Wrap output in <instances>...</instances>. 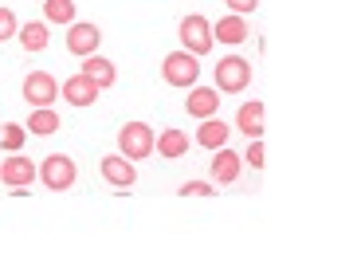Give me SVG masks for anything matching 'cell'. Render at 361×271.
Returning <instances> with one entry per match:
<instances>
[{
  "instance_id": "obj_25",
  "label": "cell",
  "mask_w": 361,
  "mask_h": 271,
  "mask_svg": "<svg viewBox=\"0 0 361 271\" xmlns=\"http://www.w3.org/2000/svg\"><path fill=\"white\" fill-rule=\"evenodd\" d=\"M228 8H232V16H247V12L259 8V0H224Z\"/></svg>"
},
{
  "instance_id": "obj_19",
  "label": "cell",
  "mask_w": 361,
  "mask_h": 271,
  "mask_svg": "<svg viewBox=\"0 0 361 271\" xmlns=\"http://www.w3.org/2000/svg\"><path fill=\"white\" fill-rule=\"evenodd\" d=\"M24 126L32 130L36 138H47V134H55V130H59V114H55L51 107H39V110H32V118H27Z\"/></svg>"
},
{
  "instance_id": "obj_8",
  "label": "cell",
  "mask_w": 361,
  "mask_h": 271,
  "mask_svg": "<svg viewBox=\"0 0 361 271\" xmlns=\"http://www.w3.org/2000/svg\"><path fill=\"white\" fill-rule=\"evenodd\" d=\"M99 44H102V32L94 24H67V52L71 55H79V59H87V55H94L99 52Z\"/></svg>"
},
{
  "instance_id": "obj_6",
  "label": "cell",
  "mask_w": 361,
  "mask_h": 271,
  "mask_svg": "<svg viewBox=\"0 0 361 271\" xmlns=\"http://www.w3.org/2000/svg\"><path fill=\"white\" fill-rule=\"evenodd\" d=\"M24 99H27V107H32V110L51 107V102L59 99V83H55V75H47V71H32V75L24 79Z\"/></svg>"
},
{
  "instance_id": "obj_20",
  "label": "cell",
  "mask_w": 361,
  "mask_h": 271,
  "mask_svg": "<svg viewBox=\"0 0 361 271\" xmlns=\"http://www.w3.org/2000/svg\"><path fill=\"white\" fill-rule=\"evenodd\" d=\"M24 142H27V126H20V122H4V126H0V150L20 154Z\"/></svg>"
},
{
  "instance_id": "obj_13",
  "label": "cell",
  "mask_w": 361,
  "mask_h": 271,
  "mask_svg": "<svg viewBox=\"0 0 361 271\" xmlns=\"http://www.w3.org/2000/svg\"><path fill=\"white\" fill-rule=\"evenodd\" d=\"M79 71L87 75L90 83H99L102 90H106V87H114V79H118V67L110 64V59H102L99 52H94V55H87V59H82V67H79Z\"/></svg>"
},
{
  "instance_id": "obj_4",
  "label": "cell",
  "mask_w": 361,
  "mask_h": 271,
  "mask_svg": "<svg viewBox=\"0 0 361 271\" xmlns=\"http://www.w3.org/2000/svg\"><path fill=\"white\" fill-rule=\"evenodd\" d=\"M252 87V64H247L244 55H228L216 64V90L224 95H240V90Z\"/></svg>"
},
{
  "instance_id": "obj_2",
  "label": "cell",
  "mask_w": 361,
  "mask_h": 271,
  "mask_svg": "<svg viewBox=\"0 0 361 271\" xmlns=\"http://www.w3.org/2000/svg\"><path fill=\"white\" fill-rule=\"evenodd\" d=\"M161 79L169 83V87H197V79H200L197 55H189L185 47H180V52H169L161 59Z\"/></svg>"
},
{
  "instance_id": "obj_11",
  "label": "cell",
  "mask_w": 361,
  "mask_h": 271,
  "mask_svg": "<svg viewBox=\"0 0 361 271\" xmlns=\"http://www.w3.org/2000/svg\"><path fill=\"white\" fill-rule=\"evenodd\" d=\"M185 110H189V118H212L220 110V90L216 87H189Z\"/></svg>"
},
{
  "instance_id": "obj_12",
  "label": "cell",
  "mask_w": 361,
  "mask_h": 271,
  "mask_svg": "<svg viewBox=\"0 0 361 271\" xmlns=\"http://www.w3.org/2000/svg\"><path fill=\"white\" fill-rule=\"evenodd\" d=\"M240 165H244V157L235 154V150H228V145H220L216 157H212V181L216 185H232L240 177Z\"/></svg>"
},
{
  "instance_id": "obj_1",
  "label": "cell",
  "mask_w": 361,
  "mask_h": 271,
  "mask_svg": "<svg viewBox=\"0 0 361 271\" xmlns=\"http://www.w3.org/2000/svg\"><path fill=\"white\" fill-rule=\"evenodd\" d=\"M177 36H180V47H185L189 55H197V59H200V55H208V52H212V44H216V40H212V24H208L200 12H192V16L180 20Z\"/></svg>"
},
{
  "instance_id": "obj_24",
  "label": "cell",
  "mask_w": 361,
  "mask_h": 271,
  "mask_svg": "<svg viewBox=\"0 0 361 271\" xmlns=\"http://www.w3.org/2000/svg\"><path fill=\"white\" fill-rule=\"evenodd\" d=\"M240 157H244V162L252 165V169H263V162H267V157H263V138H252L247 154H240Z\"/></svg>"
},
{
  "instance_id": "obj_15",
  "label": "cell",
  "mask_w": 361,
  "mask_h": 271,
  "mask_svg": "<svg viewBox=\"0 0 361 271\" xmlns=\"http://www.w3.org/2000/svg\"><path fill=\"white\" fill-rule=\"evenodd\" d=\"M16 40L24 44V52H44L47 40H51V32H47V20H27V24L16 32Z\"/></svg>"
},
{
  "instance_id": "obj_10",
  "label": "cell",
  "mask_w": 361,
  "mask_h": 271,
  "mask_svg": "<svg viewBox=\"0 0 361 271\" xmlns=\"http://www.w3.org/2000/svg\"><path fill=\"white\" fill-rule=\"evenodd\" d=\"M59 95H63V102H71V107H94V99H99L102 95V87L99 83H90L87 75H71V79H63V90H59Z\"/></svg>"
},
{
  "instance_id": "obj_22",
  "label": "cell",
  "mask_w": 361,
  "mask_h": 271,
  "mask_svg": "<svg viewBox=\"0 0 361 271\" xmlns=\"http://www.w3.org/2000/svg\"><path fill=\"white\" fill-rule=\"evenodd\" d=\"M16 32H20L16 12H12V8H0V44H4V40H12Z\"/></svg>"
},
{
  "instance_id": "obj_16",
  "label": "cell",
  "mask_w": 361,
  "mask_h": 271,
  "mask_svg": "<svg viewBox=\"0 0 361 271\" xmlns=\"http://www.w3.org/2000/svg\"><path fill=\"white\" fill-rule=\"evenodd\" d=\"M154 150L161 157H185L189 154V134H185V130H165V134H157V142H154Z\"/></svg>"
},
{
  "instance_id": "obj_18",
  "label": "cell",
  "mask_w": 361,
  "mask_h": 271,
  "mask_svg": "<svg viewBox=\"0 0 361 271\" xmlns=\"http://www.w3.org/2000/svg\"><path fill=\"white\" fill-rule=\"evenodd\" d=\"M235 126L244 130L247 138H263V102H244L240 114H235Z\"/></svg>"
},
{
  "instance_id": "obj_21",
  "label": "cell",
  "mask_w": 361,
  "mask_h": 271,
  "mask_svg": "<svg viewBox=\"0 0 361 271\" xmlns=\"http://www.w3.org/2000/svg\"><path fill=\"white\" fill-rule=\"evenodd\" d=\"M47 24H75V0H44Z\"/></svg>"
},
{
  "instance_id": "obj_17",
  "label": "cell",
  "mask_w": 361,
  "mask_h": 271,
  "mask_svg": "<svg viewBox=\"0 0 361 271\" xmlns=\"http://www.w3.org/2000/svg\"><path fill=\"white\" fill-rule=\"evenodd\" d=\"M212 40H220V44H244L247 40V20L244 16H224L216 28H212Z\"/></svg>"
},
{
  "instance_id": "obj_3",
  "label": "cell",
  "mask_w": 361,
  "mask_h": 271,
  "mask_svg": "<svg viewBox=\"0 0 361 271\" xmlns=\"http://www.w3.org/2000/svg\"><path fill=\"white\" fill-rule=\"evenodd\" d=\"M154 142H157V134L145 126V122H126V126L118 130V154L130 157V162L149 157L154 154Z\"/></svg>"
},
{
  "instance_id": "obj_9",
  "label": "cell",
  "mask_w": 361,
  "mask_h": 271,
  "mask_svg": "<svg viewBox=\"0 0 361 271\" xmlns=\"http://www.w3.org/2000/svg\"><path fill=\"white\" fill-rule=\"evenodd\" d=\"M99 173H102V181H106V185H114V189H130V185L137 181L134 162H130V157H122V154H106V157H102V165H99Z\"/></svg>"
},
{
  "instance_id": "obj_7",
  "label": "cell",
  "mask_w": 361,
  "mask_h": 271,
  "mask_svg": "<svg viewBox=\"0 0 361 271\" xmlns=\"http://www.w3.org/2000/svg\"><path fill=\"white\" fill-rule=\"evenodd\" d=\"M0 181L8 185V189H32V181H39V169L32 165V157H4L0 162Z\"/></svg>"
},
{
  "instance_id": "obj_14",
  "label": "cell",
  "mask_w": 361,
  "mask_h": 271,
  "mask_svg": "<svg viewBox=\"0 0 361 271\" xmlns=\"http://www.w3.org/2000/svg\"><path fill=\"white\" fill-rule=\"evenodd\" d=\"M228 134H232V126H224L216 114H212V118H200L197 145H204V150H220V145H228Z\"/></svg>"
},
{
  "instance_id": "obj_5",
  "label": "cell",
  "mask_w": 361,
  "mask_h": 271,
  "mask_svg": "<svg viewBox=\"0 0 361 271\" xmlns=\"http://www.w3.org/2000/svg\"><path fill=\"white\" fill-rule=\"evenodd\" d=\"M75 177H79V169H75V162L67 154H47L44 165H39V181L51 193H67L75 185Z\"/></svg>"
},
{
  "instance_id": "obj_23",
  "label": "cell",
  "mask_w": 361,
  "mask_h": 271,
  "mask_svg": "<svg viewBox=\"0 0 361 271\" xmlns=\"http://www.w3.org/2000/svg\"><path fill=\"white\" fill-rule=\"evenodd\" d=\"M177 193H180V197H212L216 189H212L208 181H185V185H180Z\"/></svg>"
}]
</instances>
